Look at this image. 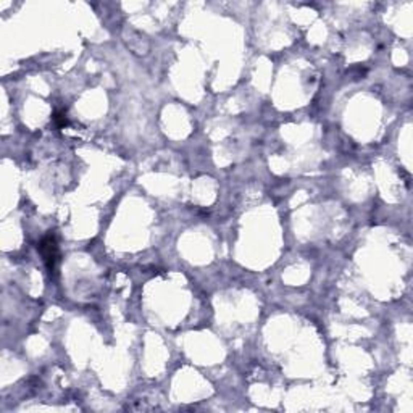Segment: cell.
Returning <instances> with one entry per match:
<instances>
[{"mask_svg":"<svg viewBox=\"0 0 413 413\" xmlns=\"http://www.w3.org/2000/svg\"><path fill=\"white\" fill-rule=\"evenodd\" d=\"M37 250L40 252L42 258H44V263L48 270L50 275H53L57 271V263H58V246H57V239L52 233H48L47 236L42 237V241L39 242Z\"/></svg>","mask_w":413,"mask_h":413,"instance_id":"obj_1","label":"cell"},{"mask_svg":"<svg viewBox=\"0 0 413 413\" xmlns=\"http://www.w3.org/2000/svg\"><path fill=\"white\" fill-rule=\"evenodd\" d=\"M53 120L58 123V126H65V124L68 123V120H66L65 113H57V115L53 116Z\"/></svg>","mask_w":413,"mask_h":413,"instance_id":"obj_2","label":"cell"}]
</instances>
